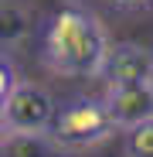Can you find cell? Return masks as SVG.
<instances>
[{"instance_id":"cell-1","label":"cell","mask_w":153,"mask_h":157,"mask_svg":"<svg viewBox=\"0 0 153 157\" xmlns=\"http://www.w3.org/2000/svg\"><path fill=\"white\" fill-rule=\"evenodd\" d=\"M112 41L102 21L85 7H61L41 28V65L55 75L92 78L102 75Z\"/></svg>"},{"instance_id":"cell-9","label":"cell","mask_w":153,"mask_h":157,"mask_svg":"<svg viewBox=\"0 0 153 157\" xmlns=\"http://www.w3.org/2000/svg\"><path fill=\"white\" fill-rule=\"evenodd\" d=\"M112 7H119V10H136V7H143V4H150V0H109Z\"/></svg>"},{"instance_id":"cell-3","label":"cell","mask_w":153,"mask_h":157,"mask_svg":"<svg viewBox=\"0 0 153 157\" xmlns=\"http://www.w3.org/2000/svg\"><path fill=\"white\" fill-rule=\"evenodd\" d=\"M55 102L41 86L17 82L0 96V126L4 133H48L55 120Z\"/></svg>"},{"instance_id":"cell-4","label":"cell","mask_w":153,"mask_h":157,"mask_svg":"<svg viewBox=\"0 0 153 157\" xmlns=\"http://www.w3.org/2000/svg\"><path fill=\"white\" fill-rule=\"evenodd\" d=\"M102 75H106L109 86H116V82H153V48L136 44V41L112 44Z\"/></svg>"},{"instance_id":"cell-5","label":"cell","mask_w":153,"mask_h":157,"mask_svg":"<svg viewBox=\"0 0 153 157\" xmlns=\"http://www.w3.org/2000/svg\"><path fill=\"white\" fill-rule=\"evenodd\" d=\"M106 102L119 123V130H129L153 116V82H116L106 92Z\"/></svg>"},{"instance_id":"cell-8","label":"cell","mask_w":153,"mask_h":157,"mask_svg":"<svg viewBox=\"0 0 153 157\" xmlns=\"http://www.w3.org/2000/svg\"><path fill=\"white\" fill-rule=\"evenodd\" d=\"M14 86H17V75H10V62H4V82H0V96L10 92Z\"/></svg>"},{"instance_id":"cell-2","label":"cell","mask_w":153,"mask_h":157,"mask_svg":"<svg viewBox=\"0 0 153 157\" xmlns=\"http://www.w3.org/2000/svg\"><path fill=\"white\" fill-rule=\"evenodd\" d=\"M116 130H119V123L109 109L106 96L102 99L99 96H75L55 109L48 133L61 150H85V147L109 140Z\"/></svg>"},{"instance_id":"cell-7","label":"cell","mask_w":153,"mask_h":157,"mask_svg":"<svg viewBox=\"0 0 153 157\" xmlns=\"http://www.w3.org/2000/svg\"><path fill=\"white\" fill-rule=\"evenodd\" d=\"M122 150H126V157H153V116L126 130Z\"/></svg>"},{"instance_id":"cell-6","label":"cell","mask_w":153,"mask_h":157,"mask_svg":"<svg viewBox=\"0 0 153 157\" xmlns=\"http://www.w3.org/2000/svg\"><path fill=\"white\" fill-rule=\"evenodd\" d=\"M51 133H4V157H58Z\"/></svg>"}]
</instances>
